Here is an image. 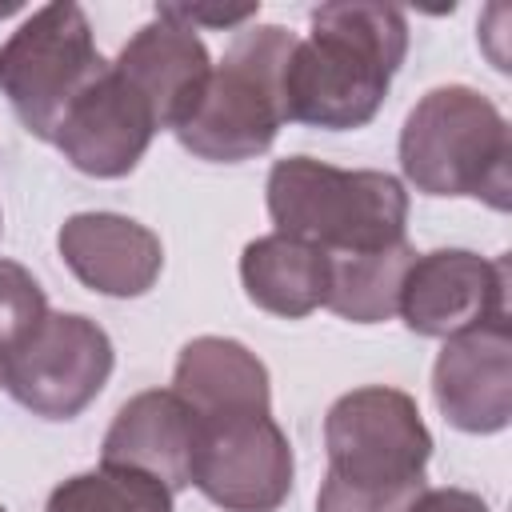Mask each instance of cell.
Here are the masks:
<instances>
[{
	"instance_id": "6da1fadb",
	"label": "cell",
	"mask_w": 512,
	"mask_h": 512,
	"mask_svg": "<svg viewBox=\"0 0 512 512\" xmlns=\"http://www.w3.org/2000/svg\"><path fill=\"white\" fill-rule=\"evenodd\" d=\"M408 56V20L392 4H320L284 64V116L324 132L364 128Z\"/></svg>"
},
{
	"instance_id": "7a4b0ae2",
	"label": "cell",
	"mask_w": 512,
	"mask_h": 512,
	"mask_svg": "<svg viewBox=\"0 0 512 512\" xmlns=\"http://www.w3.org/2000/svg\"><path fill=\"white\" fill-rule=\"evenodd\" d=\"M328 476L316 512H408L428 488L432 432L408 392L368 384L344 392L324 416Z\"/></svg>"
},
{
	"instance_id": "3957f363",
	"label": "cell",
	"mask_w": 512,
	"mask_h": 512,
	"mask_svg": "<svg viewBox=\"0 0 512 512\" xmlns=\"http://www.w3.org/2000/svg\"><path fill=\"white\" fill-rule=\"evenodd\" d=\"M400 172L424 196H472L508 212L512 132L504 112L468 84L424 92L400 128Z\"/></svg>"
},
{
	"instance_id": "277c9868",
	"label": "cell",
	"mask_w": 512,
	"mask_h": 512,
	"mask_svg": "<svg viewBox=\"0 0 512 512\" xmlns=\"http://www.w3.org/2000/svg\"><path fill=\"white\" fill-rule=\"evenodd\" d=\"M264 192L276 232L328 256L380 252L404 240L408 192L388 172H348L312 156H288L272 164Z\"/></svg>"
},
{
	"instance_id": "5b68a950",
	"label": "cell",
	"mask_w": 512,
	"mask_h": 512,
	"mask_svg": "<svg viewBox=\"0 0 512 512\" xmlns=\"http://www.w3.org/2000/svg\"><path fill=\"white\" fill-rule=\"evenodd\" d=\"M296 44V32L280 24L240 28L224 60L212 64V76L176 128V140L212 164L256 160L272 148L284 116V64Z\"/></svg>"
},
{
	"instance_id": "8992f818",
	"label": "cell",
	"mask_w": 512,
	"mask_h": 512,
	"mask_svg": "<svg viewBox=\"0 0 512 512\" xmlns=\"http://www.w3.org/2000/svg\"><path fill=\"white\" fill-rule=\"evenodd\" d=\"M108 64L80 4H44L0 44V92L16 120L52 144Z\"/></svg>"
},
{
	"instance_id": "52a82bcc",
	"label": "cell",
	"mask_w": 512,
	"mask_h": 512,
	"mask_svg": "<svg viewBox=\"0 0 512 512\" xmlns=\"http://www.w3.org/2000/svg\"><path fill=\"white\" fill-rule=\"evenodd\" d=\"M116 364L108 332L80 312H48L8 356L4 388L44 420H76L108 384Z\"/></svg>"
},
{
	"instance_id": "ba28073f",
	"label": "cell",
	"mask_w": 512,
	"mask_h": 512,
	"mask_svg": "<svg viewBox=\"0 0 512 512\" xmlns=\"http://www.w3.org/2000/svg\"><path fill=\"white\" fill-rule=\"evenodd\" d=\"M292 444L272 412L196 416L192 484L224 512H276L292 492Z\"/></svg>"
},
{
	"instance_id": "9c48e42d",
	"label": "cell",
	"mask_w": 512,
	"mask_h": 512,
	"mask_svg": "<svg viewBox=\"0 0 512 512\" xmlns=\"http://www.w3.org/2000/svg\"><path fill=\"white\" fill-rule=\"evenodd\" d=\"M396 312L408 332L440 340L508 316V260H488L468 248L416 252L404 272Z\"/></svg>"
},
{
	"instance_id": "30bf717a",
	"label": "cell",
	"mask_w": 512,
	"mask_h": 512,
	"mask_svg": "<svg viewBox=\"0 0 512 512\" xmlns=\"http://www.w3.org/2000/svg\"><path fill=\"white\" fill-rule=\"evenodd\" d=\"M440 416L472 436L504 432L512 420V328L508 316L444 340L432 368Z\"/></svg>"
},
{
	"instance_id": "8fae6325",
	"label": "cell",
	"mask_w": 512,
	"mask_h": 512,
	"mask_svg": "<svg viewBox=\"0 0 512 512\" xmlns=\"http://www.w3.org/2000/svg\"><path fill=\"white\" fill-rule=\"evenodd\" d=\"M156 132L160 128L152 108L108 64V72L68 112L52 144L64 152V160L76 172L96 180H120L144 160Z\"/></svg>"
},
{
	"instance_id": "7c38bea8",
	"label": "cell",
	"mask_w": 512,
	"mask_h": 512,
	"mask_svg": "<svg viewBox=\"0 0 512 512\" xmlns=\"http://www.w3.org/2000/svg\"><path fill=\"white\" fill-rule=\"evenodd\" d=\"M112 68L152 108L156 128L176 132L188 120V112L196 108V100L212 76V56H208L204 40L196 36V28L156 12V20L136 28V36L120 48Z\"/></svg>"
},
{
	"instance_id": "4fadbf2b",
	"label": "cell",
	"mask_w": 512,
	"mask_h": 512,
	"mask_svg": "<svg viewBox=\"0 0 512 512\" xmlns=\"http://www.w3.org/2000/svg\"><path fill=\"white\" fill-rule=\"evenodd\" d=\"M56 248L72 276L100 296H144L164 268L160 236L120 212H76L60 224Z\"/></svg>"
},
{
	"instance_id": "5bb4252c",
	"label": "cell",
	"mask_w": 512,
	"mask_h": 512,
	"mask_svg": "<svg viewBox=\"0 0 512 512\" xmlns=\"http://www.w3.org/2000/svg\"><path fill=\"white\" fill-rule=\"evenodd\" d=\"M196 456V416L172 388H152L132 396L100 444V464L132 468L160 480L168 492L192 484Z\"/></svg>"
},
{
	"instance_id": "9a60e30c",
	"label": "cell",
	"mask_w": 512,
	"mask_h": 512,
	"mask_svg": "<svg viewBox=\"0 0 512 512\" xmlns=\"http://www.w3.org/2000/svg\"><path fill=\"white\" fill-rule=\"evenodd\" d=\"M172 392L192 408V416H232V412H272L268 368L256 352L228 336H196L180 348Z\"/></svg>"
},
{
	"instance_id": "2e32d148",
	"label": "cell",
	"mask_w": 512,
	"mask_h": 512,
	"mask_svg": "<svg viewBox=\"0 0 512 512\" xmlns=\"http://www.w3.org/2000/svg\"><path fill=\"white\" fill-rule=\"evenodd\" d=\"M240 284L248 300L280 320H304L328 300V252L268 232L244 244Z\"/></svg>"
},
{
	"instance_id": "e0dca14e",
	"label": "cell",
	"mask_w": 512,
	"mask_h": 512,
	"mask_svg": "<svg viewBox=\"0 0 512 512\" xmlns=\"http://www.w3.org/2000/svg\"><path fill=\"white\" fill-rule=\"evenodd\" d=\"M416 260V248L408 240L380 248V252H356V256H328V300L340 320L352 324H380L396 316L400 284L408 264Z\"/></svg>"
},
{
	"instance_id": "ac0fdd59",
	"label": "cell",
	"mask_w": 512,
	"mask_h": 512,
	"mask_svg": "<svg viewBox=\"0 0 512 512\" xmlns=\"http://www.w3.org/2000/svg\"><path fill=\"white\" fill-rule=\"evenodd\" d=\"M44 512H172V492L144 472L100 464L56 484Z\"/></svg>"
},
{
	"instance_id": "d6986e66",
	"label": "cell",
	"mask_w": 512,
	"mask_h": 512,
	"mask_svg": "<svg viewBox=\"0 0 512 512\" xmlns=\"http://www.w3.org/2000/svg\"><path fill=\"white\" fill-rule=\"evenodd\" d=\"M44 316H48V300L36 276L16 260H0V384L8 356L28 340V332Z\"/></svg>"
},
{
	"instance_id": "ffe728a7",
	"label": "cell",
	"mask_w": 512,
	"mask_h": 512,
	"mask_svg": "<svg viewBox=\"0 0 512 512\" xmlns=\"http://www.w3.org/2000/svg\"><path fill=\"white\" fill-rule=\"evenodd\" d=\"M156 12H160V16H168V20H180V24H188V28H196V24H212V28H240V24L256 20L260 4H244V8H208V4H160Z\"/></svg>"
},
{
	"instance_id": "44dd1931",
	"label": "cell",
	"mask_w": 512,
	"mask_h": 512,
	"mask_svg": "<svg viewBox=\"0 0 512 512\" xmlns=\"http://www.w3.org/2000/svg\"><path fill=\"white\" fill-rule=\"evenodd\" d=\"M408 512H492V508L468 488H424Z\"/></svg>"
},
{
	"instance_id": "7402d4cb",
	"label": "cell",
	"mask_w": 512,
	"mask_h": 512,
	"mask_svg": "<svg viewBox=\"0 0 512 512\" xmlns=\"http://www.w3.org/2000/svg\"><path fill=\"white\" fill-rule=\"evenodd\" d=\"M0 512H8V508H4V504H0Z\"/></svg>"
}]
</instances>
